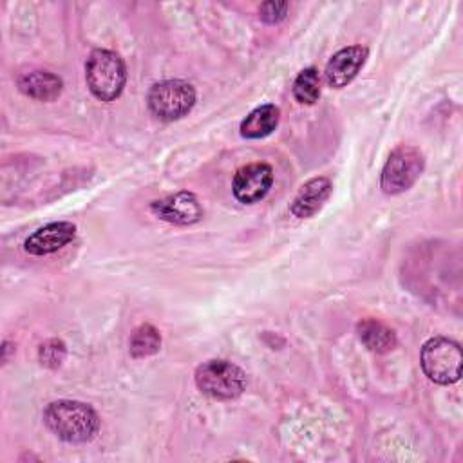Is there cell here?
Returning a JSON list of instances; mask_svg holds the SVG:
<instances>
[{
  "label": "cell",
  "instance_id": "6da1fadb",
  "mask_svg": "<svg viewBox=\"0 0 463 463\" xmlns=\"http://www.w3.org/2000/svg\"><path fill=\"white\" fill-rule=\"evenodd\" d=\"M43 423L47 429L67 443L90 441L99 429L96 411L76 400H58L45 407Z\"/></svg>",
  "mask_w": 463,
  "mask_h": 463
},
{
  "label": "cell",
  "instance_id": "7a4b0ae2",
  "mask_svg": "<svg viewBox=\"0 0 463 463\" xmlns=\"http://www.w3.org/2000/svg\"><path fill=\"white\" fill-rule=\"evenodd\" d=\"M85 81L94 98L99 101H114L121 96L127 83L123 58L110 49L90 51L85 61Z\"/></svg>",
  "mask_w": 463,
  "mask_h": 463
},
{
  "label": "cell",
  "instance_id": "3957f363",
  "mask_svg": "<svg viewBox=\"0 0 463 463\" xmlns=\"http://www.w3.org/2000/svg\"><path fill=\"white\" fill-rule=\"evenodd\" d=\"M461 364L463 354L458 342L445 338V336H434L429 338L420 353V365L425 373V376L439 385H450L456 383L461 376Z\"/></svg>",
  "mask_w": 463,
  "mask_h": 463
},
{
  "label": "cell",
  "instance_id": "277c9868",
  "mask_svg": "<svg viewBox=\"0 0 463 463\" xmlns=\"http://www.w3.org/2000/svg\"><path fill=\"white\" fill-rule=\"evenodd\" d=\"M197 389L215 400H233L246 389V373L228 360H208L195 369Z\"/></svg>",
  "mask_w": 463,
  "mask_h": 463
},
{
  "label": "cell",
  "instance_id": "5b68a950",
  "mask_svg": "<svg viewBox=\"0 0 463 463\" xmlns=\"http://www.w3.org/2000/svg\"><path fill=\"white\" fill-rule=\"evenodd\" d=\"M425 168V157L420 148L412 145H398L387 157L382 175L380 188L387 195H396L409 190Z\"/></svg>",
  "mask_w": 463,
  "mask_h": 463
},
{
  "label": "cell",
  "instance_id": "8992f818",
  "mask_svg": "<svg viewBox=\"0 0 463 463\" xmlns=\"http://www.w3.org/2000/svg\"><path fill=\"white\" fill-rule=\"evenodd\" d=\"M195 105V89L183 80H163L148 90V109L163 121L184 118Z\"/></svg>",
  "mask_w": 463,
  "mask_h": 463
},
{
  "label": "cell",
  "instance_id": "52a82bcc",
  "mask_svg": "<svg viewBox=\"0 0 463 463\" xmlns=\"http://www.w3.org/2000/svg\"><path fill=\"white\" fill-rule=\"evenodd\" d=\"M271 184L273 168L268 163H250L235 172L232 190L237 201L253 204L268 195Z\"/></svg>",
  "mask_w": 463,
  "mask_h": 463
},
{
  "label": "cell",
  "instance_id": "ba28073f",
  "mask_svg": "<svg viewBox=\"0 0 463 463\" xmlns=\"http://www.w3.org/2000/svg\"><path fill=\"white\" fill-rule=\"evenodd\" d=\"M150 210L161 221L177 226H190L203 219V208L199 204V199L186 190L154 201L150 204Z\"/></svg>",
  "mask_w": 463,
  "mask_h": 463
},
{
  "label": "cell",
  "instance_id": "9c48e42d",
  "mask_svg": "<svg viewBox=\"0 0 463 463\" xmlns=\"http://www.w3.org/2000/svg\"><path fill=\"white\" fill-rule=\"evenodd\" d=\"M367 56H369V51L364 45H349L336 51L326 65V71H324L326 83L333 89H342L349 85L365 65Z\"/></svg>",
  "mask_w": 463,
  "mask_h": 463
},
{
  "label": "cell",
  "instance_id": "30bf717a",
  "mask_svg": "<svg viewBox=\"0 0 463 463\" xmlns=\"http://www.w3.org/2000/svg\"><path fill=\"white\" fill-rule=\"evenodd\" d=\"M74 237H76V224L69 221L49 222L38 228L34 233H31L25 239L24 250L31 255H49L67 246Z\"/></svg>",
  "mask_w": 463,
  "mask_h": 463
},
{
  "label": "cell",
  "instance_id": "8fae6325",
  "mask_svg": "<svg viewBox=\"0 0 463 463\" xmlns=\"http://www.w3.org/2000/svg\"><path fill=\"white\" fill-rule=\"evenodd\" d=\"M329 194H331V181L324 175L313 177L300 186V190L291 201L289 212L298 219H307L324 206Z\"/></svg>",
  "mask_w": 463,
  "mask_h": 463
},
{
  "label": "cell",
  "instance_id": "7c38bea8",
  "mask_svg": "<svg viewBox=\"0 0 463 463\" xmlns=\"http://www.w3.org/2000/svg\"><path fill=\"white\" fill-rule=\"evenodd\" d=\"M18 90L36 101H52L63 90V81L58 74L49 71H31L16 78Z\"/></svg>",
  "mask_w": 463,
  "mask_h": 463
},
{
  "label": "cell",
  "instance_id": "4fadbf2b",
  "mask_svg": "<svg viewBox=\"0 0 463 463\" xmlns=\"http://www.w3.org/2000/svg\"><path fill=\"white\" fill-rule=\"evenodd\" d=\"M280 119V109L273 103H264L255 107L242 121H241V136L246 139H260L269 136Z\"/></svg>",
  "mask_w": 463,
  "mask_h": 463
},
{
  "label": "cell",
  "instance_id": "5bb4252c",
  "mask_svg": "<svg viewBox=\"0 0 463 463\" xmlns=\"http://www.w3.org/2000/svg\"><path fill=\"white\" fill-rule=\"evenodd\" d=\"M356 333L360 342L373 353H389L396 347V335L394 331L385 326L378 318H364L356 324Z\"/></svg>",
  "mask_w": 463,
  "mask_h": 463
},
{
  "label": "cell",
  "instance_id": "9a60e30c",
  "mask_svg": "<svg viewBox=\"0 0 463 463\" xmlns=\"http://www.w3.org/2000/svg\"><path fill=\"white\" fill-rule=\"evenodd\" d=\"M128 349L134 358H146L161 349V333L152 324L137 326L128 340Z\"/></svg>",
  "mask_w": 463,
  "mask_h": 463
},
{
  "label": "cell",
  "instance_id": "2e32d148",
  "mask_svg": "<svg viewBox=\"0 0 463 463\" xmlns=\"http://www.w3.org/2000/svg\"><path fill=\"white\" fill-rule=\"evenodd\" d=\"M293 96L300 105H313L320 98V76L315 67L302 69L293 81Z\"/></svg>",
  "mask_w": 463,
  "mask_h": 463
},
{
  "label": "cell",
  "instance_id": "e0dca14e",
  "mask_svg": "<svg viewBox=\"0 0 463 463\" xmlns=\"http://www.w3.org/2000/svg\"><path fill=\"white\" fill-rule=\"evenodd\" d=\"M65 354H67V347L60 338H49L38 349L40 364L49 369H58L65 360Z\"/></svg>",
  "mask_w": 463,
  "mask_h": 463
},
{
  "label": "cell",
  "instance_id": "ac0fdd59",
  "mask_svg": "<svg viewBox=\"0 0 463 463\" xmlns=\"http://www.w3.org/2000/svg\"><path fill=\"white\" fill-rule=\"evenodd\" d=\"M288 9H289L288 2H264L259 7V16L264 24L273 25V24H279L286 18Z\"/></svg>",
  "mask_w": 463,
  "mask_h": 463
}]
</instances>
